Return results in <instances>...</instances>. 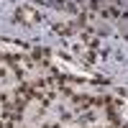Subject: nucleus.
I'll list each match as a JSON object with an SVG mask.
<instances>
[{"label":"nucleus","instance_id":"1","mask_svg":"<svg viewBox=\"0 0 128 128\" xmlns=\"http://www.w3.org/2000/svg\"><path fill=\"white\" fill-rule=\"evenodd\" d=\"M16 20L18 23H26V26H34V23H38V13L34 8H18L16 10Z\"/></svg>","mask_w":128,"mask_h":128},{"label":"nucleus","instance_id":"2","mask_svg":"<svg viewBox=\"0 0 128 128\" xmlns=\"http://www.w3.org/2000/svg\"><path fill=\"white\" fill-rule=\"evenodd\" d=\"M44 128H59V126H56V123H49V126H44Z\"/></svg>","mask_w":128,"mask_h":128}]
</instances>
